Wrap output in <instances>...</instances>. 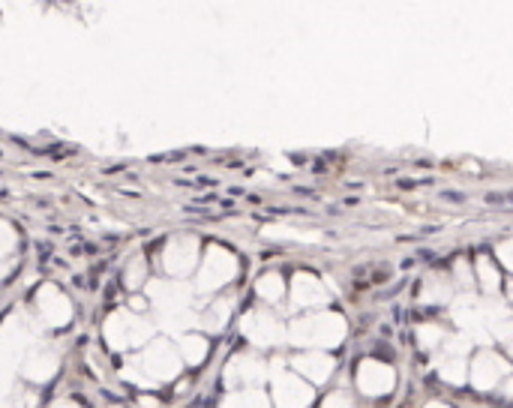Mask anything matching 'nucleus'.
Returning a JSON list of instances; mask_svg holds the SVG:
<instances>
[{"mask_svg": "<svg viewBox=\"0 0 513 408\" xmlns=\"http://www.w3.org/2000/svg\"><path fill=\"white\" fill-rule=\"evenodd\" d=\"M441 198L450 201V204H462L465 201V192H456V189H441Z\"/></svg>", "mask_w": 513, "mask_h": 408, "instance_id": "f257e3e1", "label": "nucleus"}, {"mask_svg": "<svg viewBox=\"0 0 513 408\" xmlns=\"http://www.w3.org/2000/svg\"><path fill=\"white\" fill-rule=\"evenodd\" d=\"M486 204H507V201H504L501 192H489V195H486Z\"/></svg>", "mask_w": 513, "mask_h": 408, "instance_id": "f03ea898", "label": "nucleus"}, {"mask_svg": "<svg viewBox=\"0 0 513 408\" xmlns=\"http://www.w3.org/2000/svg\"><path fill=\"white\" fill-rule=\"evenodd\" d=\"M417 258H420V261H432L435 252H432V249H417Z\"/></svg>", "mask_w": 513, "mask_h": 408, "instance_id": "7ed1b4c3", "label": "nucleus"}, {"mask_svg": "<svg viewBox=\"0 0 513 408\" xmlns=\"http://www.w3.org/2000/svg\"><path fill=\"white\" fill-rule=\"evenodd\" d=\"M414 165H417V168H432V162H429V159H417Z\"/></svg>", "mask_w": 513, "mask_h": 408, "instance_id": "20e7f679", "label": "nucleus"}, {"mask_svg": "<svg viewBox=\"0 0 513 408\" xmlns=\"http://www.w3.org/2000/svg\"><path fill=\"white\" fill-rule=\"evenodd\" d=\"M504 201H507V204H513V192H507V195H504Z\"/></svg>", "mask_w": 513, "mask_h": 408, "instance_id": "39448f33", "label": "nucleus"}]
</instances>
